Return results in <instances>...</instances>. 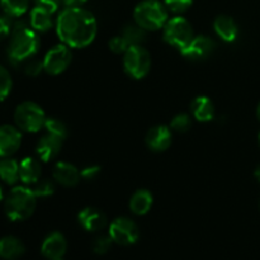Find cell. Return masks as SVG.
<instances>
[{
  "instance_id": "cell-15",
  "label": "cell",
  "mask_w": 260,
  "mask_h": 260,
  "mask_svg": "<svg viewBox=\"0 0 260 260\" xmlns=\"http://www.w3.org/2000/svg\"><path fill=\"white\" fill-rule=\"evenodd\" d=\"M81 174L70 162H57L53 168V179L63 187H75L80 182Z\"/></svg>"
},
{
  "instance_id": "cell-4",
  "label": "cell",
  "mask_w": 260,
  "mask_h": 260,
  "mask_svg": "<svg viewBox=\"0 0 260 260\" xmlns=\"http://www.w3.org/2000/svg\"><path fill=\"white\" fill-rule=\"evenodd\" d=\"M135 23L145 30H157L168 22V9L157 0H144L134 10Z\"/></svg>"
},
{
  "instance_id": "cell-5",
  "label": "cell",
  "mask_w": 260,
  "mask_h": 260,
  "mask_svg": "<svg viewBox=\"0 0 260 260\" xmlns=\"http://www.w3.org/2000/svg\"><path fill=\"white\" fill-rule=\"evenodd\" d=\"M43 109L35 102H23L14 112V121L18 128L25 132H37L46 123Z\"/></svg>"
},
{
  "instance_id": "cell-34",
  "label": "cell",
  "mask_w": 260,
  "mask_h": 260,
  "mask_svg": "<svg viewBox=\"0 0 260 260\" xmlns=\"http://www.w3.org/2000/svg\"><path fill=\"white\" fill-rule=\"evenodd\" d=\"M61 0H33V3L36 4V7L43 8V9L48 10L50 13H55L56 10L60 7Z\"/></svg>"
},
{
  "instance_id": "cell-19",
  "label": "cell",
  "mask_w": 260,
  "mask_h": 260,
  "mask_svg": "<svg viewBox=\"0 0 260 260\" xmlns=\"http://www.w3.org/2000/svg\"><path fill=\"white\" fill-rule=\"evenodd\" d=\"M25 248L19 239L14 236H5L0 239V258L15 260L24 254Z\"/></svg>"
},
{
  "instance_id": "cell-25",
  "label": "cell",
  "mask_w": 260,
  "mask_h": 260,
  "mask_svg": "<svg viewBox=\"0 0 260 260\" xmlns=\"http://www.w3.org/2000/svg\"><path fill=\"white\" fill-rule=\"evenodd\" d=\"M122 36L126 38L129 46L141 45L145 41V38H146V30L140 27L137 23H135V24H127L123 28V30H122Z\"/></svg>"
},
{
  "instance_id": "cell-37",
  "label": "cell",
  "mask_w": 260,
  "mask_h": 260,
  "mask_svg": "<svg viewBox=\"0 0 260 260\" xmlns=\"http://www.w3.org/2000/svg\"><path fill=\"white\" fill-rule=\"evenodd\" d=\"M66 8H81L88 0H61Z\"/></svg>"
},
{
  "instance_id": "cell-23",
  "label": "cell",
  "mask_w": 260,
  "mask_h": 260,
  "mask_svg": "<svg viewBox=\"0 0 260 260\" xmlns=\"http://www.w3.org/2000/svg\"><path fill=\"white\" fill-rule=\"evenodd\" d=\"M0 179L9 185L15 184L19 179V164L14 159L4 157L0 160Z\"/></svg>"
},
{
  "instance_id": "cell-41",
  "label": "cell",
  "mask_w": 260,
  "mask_h": 260,
  "mask_svg": "<svg viewBox=\"0 0 260 260\" xmlns=\"http://www.w3.org/2000/svg\"><path fill=\"white\" fill-rule=\"evenodd\" d=\"M259 144H260V134H259Z\"/></svg>"
},
{
  "instance_id": "cell-11",
  "label": "cell",
  "mask_w": 260,
  "mask_h": 260,
  "mask_svg": "<svg viewBox=\"0 0 260 260\" xmlns=\"http://www.w3.org/2000/svg\"><path fill=\"white\" fill-rule=\"evenodd\" d=\"M22 144V134L15 127L0 126V157H9L18 151Z\"/></svg>"
},
{
  "instance_id": "cell-40",
  "label": "cell",
  "mask_w": 260,
  "mask_h": 260,
  "mask_svg": "<svg viewBox=\"0 0 260 260\" xmlns=\"http://www.w3.org/2000/svg\"><path fill=\"white\" fill-rule=\"evenodd\" d=\"M3 200V189H2V187H0V201Z\"/></svg>"
},
{
  "instance_id": "cell-9",
  "label": "cell",
  "mask_w": 260,
  "mask_h": 260,
  "mask_svg": "<svg viewBox=\"0 0 260 260\" xmlns=\"http://www.w3.org/2000/svg\"><path fill=\"white\" fill-rule=\"evenodd\" d=\"M109 236L119 245H132L139 240V228L127 217H118L109 226Z\"/></svg>"
},
{
  "instance_id": "cell-27",
  "label": "cell",
  "mask_w": 260,
  "mask_h": 260,
  "mask_svg": "<svg viewBox=\"0 0 260 260\" xmlns=\"http://www.w3.org/2000/svg\"><path fill=\"white\" fill-rule=\"evenodd\" d=\"M12 76H10L9 71L0 65V102L4 101L12 90Z\"/></svg>"
},
{
  "instance_id": "cell-28",
  "label": "cell",
  "mask_w": 260,
  "mask_h": 260,
  "mask_svg": "<svg viewBox=\"0 0 260 260\" xmlns=\"http://www.w3.org/2000/svg\"><path fill=\"white\" fill-rule=\"evenodd\" d=\"M190 127H192V118L189 114L185 113L177 114L170 123V128L178 132H187Z\"/></svg>"
},
{
  "instance_id": "cell-20",
  "label": "cell",
  "mask_w": 260,
  "mask_h": 260,
  "mask_svg": "<svg viewBox=\"0 0 260 260\" xmlns=\"http://www.w3.org/2000/svg\"><path fill=\"white\" fill-rule=\"evenodd\" d=\"M19 179L24 184H36L41 179V164L33 157H25L19 162Z\"/></svg>"
},
{
  "instance_id": "cell-7",
  "label": "cell",
  "mask_w": 260,
  "mask_h": 260,
  "mask_svg": "<svg viewBox=\"0 0 260 260\" xmlns=\"http://www.w3.org/2000/svg\"><path fill=\"white\" fill-rule=\"evenodd\" d=\"M162 37L168 45L182 50L192 41L194 35L190 23L185 18L177 15L172 19H168L167 24L164 25Z\"/></svg>"
},
{
  "instance_id": "cell-12",
  "label": "cell",
  "mask_w": 260,
  "mask_h": 260,
  "mask_svg": "<svg viewBox=\"0 0 260 260\" xmlns=\"http://www.w3.org/2000/svg\"><path fill=\"white\" fill-rule=\"evenodd\" d=\"M63 141L65 140L62 137L46 131V135L41 137V140L37 144V147H36L38 157L42 161H50V160L55 159L58 155V152L61 151V149H62Z\"/></svg>"
},
{
  "instance_id": "cell-29",
  "label": "cell",
  "mask_w": 260,
  "mask_h": 260,
  "mask_svg": "<svg viewBox=\"0 0 260 260\" xmlns=\"http://www.w3.org/2000/svg\"><path fill=\"white\" fill-rule=\"evenodd\" d=\"M193 4V0H164V5L169 12L182 14L187 12Z\"/></svg>"
},
{
  "instance_id": "cell-32",
  "label": "cell",
  "mask_w": 260,
  "mask_h": 260,
  "mask_svg": "<svg viewBox=\"0 0 260 260\" xmlns=\"http://www.w3.org/2000/svg\"><path fill=\"white\" fill-rule=\"evenodd\" d=\"M108 45L112 52L114 53H124L127 51V48L129 47V43L127 42L126 38H124L122 35L111 38Z\"/></svg>"
},
{
  "instance_id": "cell-30",
  "label": "cell",
  "mask_w": 260,
  "mask_h": 260,
  "mask_svg": "<svg viewBox=\"0 0 260 260\" xmlns=\"http://www.w3.org/2000/svg\"><path fill=\"white\" fill-rule=\"evenodd\" d=\"M32 190L36 197H48V196L53 194V192H55V185L50 180H38L36 183V187Z\"/></svg>"
},
{
  "instance_id": "cell-39",
  "label": "cell",
  "mask_w": 260,
  "mask_h": 260,
  "mask_svg": "<svg viewBox=\"0 0 260 260\" xmlns=\"http://www.w3.org/2000/svg\"><path fill=\"white\" fill-rule=\"evenodd\" d=\"M256 116H258V118H259V121H260V103H259V106H258V109H256Z\"/></svg>"
},
{
  "instance_id": "cell-16",
  "label": "cell",
  "mask_w": 260,
  "mask_h": 260,
  "mask_svg": "<svg viewBox=\"0 0 260 260\" xmlns=\"http://www.w3.org/2000/svg\"><path fill=\"white\" fill-rule=\"evenodd\" d=\"M79 223L86 231H99L106 228L107 217L101 210L94 207H86L78 215Z\"/></svg>"
},
{
  "instance_id": "cell-38",
  "label": "cell",
  "mask_w": 260,
  "mask_h": 260,
  "mask_svg": "<svg viewBox=\"0 0 260 260\" xmlns=\"http://www.w3.org/2000/svg\"><path fill=\"white\" fill-rule=\"evenodd\" d=\"M255 177L258 178V180L260 182V165L258 168H256V170H255Z\"/></svg>"
},
{
  "instance_id": "cell-14",
  "label": "cell",
  "mask_w": 260,
  "mask_h": 260,
  "mask_svg": "<svg viewBox=\"0 0 260 260\" xmlns=\"http://www.w3.org/2000/svg\"><path fill=\"white\" fill-rule=\"evenodd\" d=\"M66 249H68V243L61 233L50 234L41 246L42 255L50 260H60L65 255Z\"/></svg>"
},
{
  "instance_id": "cell-1",
  "label": "cell",
  "mask_w": 260,
  "mask_h": 260,
  "mask_svg": "<svg viewBox=\"0 0 260 260\" xmlns=\"http://www.w3.org/2000/svg\"><path fill=\"white\" fill-rule=\"evenodd\" d=\"M96 20L84 8H65L56 20V32L63 45L84 48L96 37Z\"/></svg>"
},
{
  "instance_id": "cell-24",
  "label": "cell",
  "mask_w": 260,
  "mask_h": 260,
  "mask_svg": "<svg viewBox=\"0 0 260 260\" xmlns=\"http://www.w3.org/2000/svg\"><path fill=\"white\" fill-rule=\"evenodd\" d=\"M3 10L10 18L22 17L29 7V0H0Z\"/></svg>"
},
{
  "instance_id": "cell-33",
  "label": "cell",
  "mask_w": 260,
  "mask_h": 260,
  "mask_svg": "<svg viewBox=\"0 0 260 260\" xmlns=\"http://www.w3.org/2000/svg\"><path fill=\"white\" fill-rule=\"evenodd\" d=\"M13 23L9 15H0V40L8 37L12 33Z\"/></svg>"
},
{
  "instance_id": "cell-13",
  "label": "cell",
  "mask_w": 260,
  "mask_h": 260,
  "mask_svg": "<svg viewBox=\"0 0 260 260\" xmlns=\"http://www.w3.org/2000/svg\"><path fill=\"white\" fill-rule=\"evenodd\" d=\"M172 131L168 126H155L149 129L145 141L152 151H165L172 145Z\"/></svg>"
},
{
  "instance_id": "cell-36",
  "label": "cell",
  "mask_w": 260,
  "mask_h": 260,
  "mask_svg": "<svg viewBox=\"0 0 260 260\" xmlns=\"http://www.w3.org/2000/svg\"><path fill=\"white\" fill-rule=\"evenodd\" d=\"M99 172H101V168H99L98 165H91V167L84 168L80 172V174L81 178H84V179L93 180L94 178H96V175L99 174Z\"/></svg>"
},
{
  "instance_id": "cell-18",
  "label": "cell",
  "mask_w": 260,
  "mask_h": 260,
  "mask_svg": "<svg viewBox=\"0 0 260 260\" xmlns=\"http://www.w3.org/2000/svg\"><path fill=\"white\" fill-rule=\"evenodd\" d=\"M192 114L197 121L210 122L215 117V104L208 96H197L190 104Z\"/></svg>"
},
{
  "instance_id": "cell-10",
  "label": "cell",
  "mask_w": 260,
  "mask_h": 260,
  "mask_svg": "<svg viewBox=\"0 0 260 260\" xmlns=\"http://www.w3.org/2000/svg\"><path fill=\"white\" fill-rule=\"evenodd\" d=\"M215 47V42L208 36H196L184 48L180 50V53L188 60L201 61L210 57Z\"/></svg>"
},
{
  "instance_id": "cell-35",
  "label": "cell",
  "mask_w": 260,
  "mask_h": 260,
  "mask_svg": "<svg viewBox=\"0 0 260 260\" xmlns=\"http://www.w3.org/2000/svg\"><path fill=\"white\" fill-rule=\"evenodd\" d=\"M42 70H43V61H38V60H30L24 68L25 74L29 76H37Z\"/></svg>"
},
{
  "instance_id": "cell-3",
  "label": "cell",
  "mask_w": 260,
  "mask_h": 260,
  "mask_svg": "<svg viewBox=\"0 0 260 260\" xmlns=\"http://www.w3.org/2000/svg\"><path fill=\"white\" fill-rule=\"evenodd\" d=\"M36 194L27 187H15L5 198L4 208L8 218L12 221H24L36 210Z\"/></svg>"
},
{
  "instance_id": "cell-31",
  "label": "cell",
  "mask_w": 260,
  "mask_h": 260,
  "mask_svg": "<svg viewBox=\"0 0 260 260\" xmlns=\"http://www.w3.org/2000/svg\"><path fill=\"white\" fill-rule=\"evenodd\" d=\"M112 241H113V240L111 239V236L101 235V236H98V238H95V239H94V241H93L94 253L106 254L107 251L111 249Z\"/></svg>"
},
{
  "instance_id": "cell-8",
  "label": "cell",
  "mask_w": 260,
  "mask_h": 260,
  "mask_svg": "<svg viewBox=\"0 0 260 260\" xmlns=\"http://www.w3.org/2000/svg\"><path fill=\"white\" fill-rule=\"evenodd\" d=\"M71 51L69 46L57 45L51 48L43 58V70L50 75H60L71 63Z\"/></svg>"
},
{
  "instance_id": "cell-2",
  "label": "cell",
  "mask_w": 260,
  "mask_h": 260,
  "mask_svg": "<svg viewBox=\"0 0 260 260\" xmlns=\"http://www.w3.org/2000/svg\"><path fill=\"white\" fill-rule=\"evenodd\" d=\"M40 48V38L37 32L25 22H15L13 24L10 41L8 45V56L13 63L32 58Z\"/></svg>"
},
{
  "instance_id": "cell-17",
  "label": "cell",
  "mask_w": 260,
  "mask_h": 260,
  "mask_svg": "<svg viewBox=\"0 0 260 260\" xmlns=\"http://www.w3.org/2000/svg\"><path fill=\"white\" fill-rule=\"evenodd\" d=\"M213 29L216 35L225 42H234L238 37V24L229 15H218L213 22Z\"/></svg>"
},
{
  "instance_id": "cell-21",
  "label": "cell",
  "mask_w": 260,
  "mask_h": 260,
  "mask_svg": "<svg viewBox=\"0 0 260 260\" xmlns=\"http://www.w3.org/2000/svg\"><path fill=\"white\" fill-rule=\"evenodd\" d=\"M154 197L147 189H139L132 194L129 200V208L135 215H146L152 207Z\"/></svg>"
},
{
  "instance_id": "cell-6",
  "label": "cell",
  "mask_w": 260,
  "mask_h": 260,
  "mask_svg": "<svg viewBox=\"0 0 260 260\" xmlns=\"http://www.w3.org/2000/svg\"><path fill=\"white\" fill-rule=\"evenodd\" d=\"M123 68L132 79H144L151 69V56L141 45L129 46L123 53Z\"/></svg>"
},
{
  "instance_id": "cell-22",
  "label": "cell",
  "mask_w": 260,
  "mask_h": 260,
  "mask_svg": "<svg viewBox=\"0 0 260 260\" xmlns=\"http://www.w3.org/2000/svg\"><path fill=\"white\" fill-rule=\"evenodd\" d=\"M30 27L36 30V32H47L48 29L52 28V13L48 10L43 9V8L35 7L30 10L29 17Z\"/></svg>"
},
{
  "instance_id": "cell-42",
  "label": "cell",
  "mask_w": 260,
  "mask_h": 260,
  "mask_svg": "<svg viewBox=\"0 0 260 260\" xmlns=\"http://www.w3.org/2000/svg\"><path fill=\"white\" fill-rule=\"evenodd\" d=\"M60 260H61V259H60Z\"/></svg>"
},
{
  "instance_id": "cell-26",
  "label": "cell",
  "mask_w": 260,
  "mask_h": 260,
  "mask_svg": "<svg viewBox=\"0 0 260 260\" xmlns=\"http://www.w3.org/2000/svg\"><path fill=\"white\" fill-rule=\"evenodd\" d=\"M45 128L47 132H51V134H55L57 136L62 137L63 140H66L68 137V127L63 123L62 121L56 118H47L45 123Z\"/></svg>"
}]
</instances>
